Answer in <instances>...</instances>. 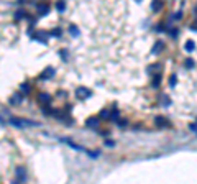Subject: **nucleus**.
<instances>
[{
	"label": "nucleus",
	"instance_id": "f257e3e1",
	"mask_svg": "<svg viewBox=\"0 0 197 184\" xmlns=\"http://www.w3.org/2000/svg\"><path fill=\"white\" fill-rule=\"evenodd\" d=\"M76 97L79 99V100H84V99L91 97V91H89L87 87H79L76 91Z\"/></svg>",
	"mask_w": 197,
	"mask_h": 184
},
{
	"label": "nucleus",
	"instance_id": "f03ea898",
	"mask_svg": "<svg viewBox=\"0 0 197 184\" xmlns=\"http://www.w3.org/2000/svg\"><path fill=\"white\" fill-rule=\"evenodd\" d=\"M10 122L15 125V127H25V125H33L36 127L38 123L36 122H31V120H18V118H10Z\"/></svg>",
	"mask_w": 197,
	"mask_h": 184
},
{
	"label": "nucleus",
	"instance_id": "7ed1b4c3",
	"mask_svg": "<svg viewBox=\"0 0 197 184\" xmlns=\"http://www.w3.org/2000/svg\"><path fill=\"white\" fill-rule=\"evenodd\" d=\"M21 100H23V95H21L20 92H16V94H13L10 99V104L12 105H18V104H21Z\"/></svg>",
	"mask_w": 197,
	"mask_h": 184
},
{
	"label": "nucleus",
	"instance_id": "20e7f679",
	"mask_svg": "<svg viewBox=\"0 0 197 184\" xmlns=\"http://www.w3.org/2000/svg\"><path fill=\"white\" fill-rule=\"evenodd\" d=\"M86 127H89V128H95V127H99V117H92V118H89L86 122Z\"/></svg>",
	"mask_w": 197,
	"mask_h": 184
},
{
	"label": "nucleus",
	"instance_id": "39448f33",
	"mask_svg": "<svg viewBox=\"0 0 197 184\" xmlns=\"http://www.w3.org/2000/svg\"><path fill=\"white\" fill-rule=\"evenodd\" d=\"M53 76H54V69H53V67H48V69L41 74V79H51Z\"/></svg>",
	"mask_w": 197,
	"mask_h": 184
},
{
	"label": "nucleus",
	"instance_id": "423d86ee",
	"mask_svg": "<svg viewBox=\"0 0 197 184\" xmlns=\"http://www.w3.org/2000/svg\"><path fill=\"white\" fill-rule=\"evenodd\" d=\"M163 48H164V45H163V41H158L156 45L153 46L151 53H153V54H159V53H161V49H163Z\"/></svg>",
	"mask_w": 197,
	"mask_h": 184
},
{
	"label": "nucleus",
	"instance_id": "0eeeda50",
	"mask_svg": "<svg viewBox=\"0 0 197 184\" xmlns=\"http://www.w3.org/2000/svg\"><path fill=\"white\" fill-rule=\"evenodd\" d=\"M38 12H40V15H46V13L49 12V7L41 3V5H38Z\"/></svg>",
	"mask_w": 197,
	"mask_h": 184
},
{
	"label": "nucleus",
	"instance_id": "6e6552de",
	"mask_svg": "<svg viewBox=\"0 0 197 184\" xmlns=\"http://www.w3.org/2000/svg\"><path fill=\"white\" fill-rule=\"evenodd\" d=\"M161 7H163L161 0H154V2H153V5H151V8L154 12H159V10H161Z\"/></svg>",
	"mask_w": 197,
	"mask_h": 184
},
{
	"label": "nucleus",
	"instance_id": "1a4fd4ad",
	"mask_svg": "<svg viewBox=\"0 0 197 184\" xmlns=\"http://www.w3.org/2000/svg\"><path fill=\"white\" fill-rule=\"evenodd\" d=\"M194 48H196V43H194V41L192 40H189V41H186V51H194Z\"/></svg>",
	"mask_w": 197,
	"mask_h": 184
},
{
	"label": "nucleus",
	"instance_id": "9d476101",
	"mask_svg": "<svg viewBox=\"0 0 197 184\" xmlns=\"http://www.w3.org/2000/svg\"><path fill=\"white\" fill-rule=\"evenodd\" d=\"M69 31H71V35H74V36H79V35H81V31H79V28H77L76 25H71V26H69Z\"/></svg>",
	"mask_w": 197,
	"mask_h": 184
},
{
	"label": "nucleus",
	"instance_id": "9b49d317",
	"mask_svg": "<svg viewBox=\"0 0 197 184\" xmlns=\"http://www.w3.org/2000/svg\"><path fill=\"white\" fill-rule=\"evenodd\" d=\"M16 176L20 178V181H25V171H23V168H18V169H16Z\"/></svg>",
	"mask_w": 197,
	"mask_h": 184
},
{
	"label": "nucleus",
	"instance_id": "f8f14e48",
	"mask_svg": "<svg viewBox=\"0 0 197 184\" xmlns=\"http://www.w3.org/2000/svg\"><path fill=\"white\" fill-rule=\"evenodd\" d=\"M154 122H156L158 127H164V125H166V120H164L163 117H156V120H154Z\"/></svg>",
	"mask_w": 197,
	"mask_h": 184
},
{
	"label": "nucleus",
	"instance_id": "ddd939ff",
	"mask_svg": "<svg viewBox=\"0 0 197 184\" xmlns=\"http://www.w3.org/2000/svg\"><path fill=\"white\" fill-rule=\"evenodd\" d=\"M56 8H58V10H59V12H64V8H66V3H64V2H62V0H59V2L56 3Z\"/></svg>",
	"mask_w": 197,
	"mask_h": 184
},
{
	"label": "nucleus",
	"instance_id": "4468645a",
	"mask_svg": "<svg viewBox=\"0 0 197 184\" xmlns=\"http://www.w3.org/2000/svg\"><path fill=\"white\" fill-rule=\"evenodd\" d=\"M21 91L25 92V94H28V92H30V84H28V82H23V84H21Z\"/></svg>",
	"mask_w": 197,
	"mask_h": 184
},
{
	"label": "nucleus",
	"instance_id": "2eb2a0df",
	"mask_svg": "<svg viewBox=\"0 0 197 184\" xmlns=\"http://www.w3.org/2000/svg\"><path fill=\"white\" fill-rule=\"evenodd\" d=\"M40 100L41 102H49V95L48 94H40Z\"/></svg>",
	"mask_w": 197,
	"mask_h": 184
},
{
	"label": "nucleus",
	"instance_id": "dca6fc26",
	"mask_svg": "<svg viewBox=\"0 0 197 184\" xmlns=\"http://www.w3.org/2000/svg\"><path fill=\"white\" fill-rule=\"evenodd\" d=\"M110 115H112V112H108V110H102V112H100L102 118H110Z\"/></svg>",
	"mask_w": 197,
	"mask_h": 184
},
{
	"label": "nucleus",
	"instance_id": "f3484780",
	"mask_svg": "<svg viewBox=\"0 0 197 184\" xmlns=\"http://www.w3.org/2000/svg\"><path fill=\"white\" fill-rule=\"evenodd\" d=\"M159 82H161V76H154V81H153V86L158 87L159 86Z\"/></svg>",
	"mask_w": 197,
	"mask_h": 184
},
{
	"label": "nucleus",
	"instance_id": "a211bd4d",
	"mask_svg": "<svg viewBox=\"0 0 197 184\" xmlns=\"http://www.w3.org/2000/svg\"><path fill=\"white\" fill-rule=\"evenodd\" d=\"M49 35H51V36H61V30H58V28H54V30L51 31Z\"/></svg>",
	"mask_w": 197,
	"mask_h": 184
},
{
	"label": "nucleus",
	"instance_id": "6ab92c4d",
	"mask_svg": "<svg viewBox=\"0 0 197 184\" xmlns=\"http://www.w3.org/2000/svg\"><path fill=\"white\" fill-rule=\"evenodd\" d=\"M169 86L171 87L176 86V76H171V79H169Z\"/></svg>",
	"mask_w": 197,
	"mask_h": 184
},
{
	"label": "nucleus",
	"instance_id": "aec40b11",
	"mask_svg": "<svg viewBox=\"0 0 197 184\" xmlns=\"http://www.w3.org/2000/svg\"><path fill=\"white\" fill-rule=\"evenodd\" d=\"M23 16H25V13H23V10H18V13H16V15H15V18H16V20H18V18H23Z\"/></svg>",
	"mask_w": 197,
	"mask_h": 184
},
{
	"label": "nucleus",
	"instance_id": "412c9836",
	"mask_svg": "<svg viewBox=\"0 0 197 184\" xmlns=\"http://www.w3.org/2000/svg\"><path fill=\"white\" fill-rule=\"evenodd\" d=\"M169 35H171L172 38H174V36H177V30H176V28H172V30L169 31Z\"/></svg>",
	"mask_w": 197,
	"mask_h": 184
},
{
	"label": "nucleus",
	"instance_id": "4be33fe9",
	"mask_svg": "<svg viewBox=\"0 0 197 184\" xmlns=\"http://www.w3.org/2000/svg\"><path fill=\"white\" fill-rule=\"evenodd\" d=\"M186 66H187V67H192V66H194V61H192V59H187V61H186Z\"/></svg>",
	"mask_w": 197,
	"mask_h": 184
},
{
	"label": "nucleus",
	"instance_id": "5701e85b",
	"mask_svg": "<svg viewBox=\"0 0 197 184\" xmlns=\"http://www.w3.org/2000/svg\"><path fill=\"white\" fill-rule=\"evenodd\" d=\"M61 56H62V59H67V53H66V49H61Z\"/></svg>",
	"mask_w": 197,
	"mask_h": 184
},
{
	"label": "nucleus",
	"instance_id": "b1692460",
	"mask_svg": "<svg viewBox=\"0 0 197 184\" xmlns=\"http://www.w3.org/2000/svg\"><path fill=\"white\" fill-rule=\"evenodd\" d=\"M189 128H191L192 132H197V123H192V125H189Z\"/></svg>",
	"mask_w": 197,
	"mask_h": 184
},
{
	"label": "nucleus",
	"instance_id": "393cba45",
	"mask_svg": "<svg viewBox=\"0 0 197 184\" xmlns=\"http://www.w3.org/2000/svg\"><path fill=\"white\" fill-rule=\"evenodd\" d=\"M105 145H107V146H113V145H115V143H113L112 140H107V141H105Z\"/></svg>",
	"mask_w": 197,
	"mask_h": 184
},
{
	"label": "nucleus",
	"instance_id": "a878e982",
	"mask_svg": "<svg viewBox=\"0 0 197 184\" xmlns=\"http://www.w3.org/2000/svg\"><path fill=\"white\" fill-rule=\"evenodd\" d=\"M158 69H159V66H158V64H156V66H151V67H150V71H158Z\"/></svg>",
	"mask_w": 197,
	"mask_h": 184
},
{
	"label": "nucleus",
	"instance_id": "bb28decb",
	"mask_svg": "<svg viewBox=\"0 0 197 184\" xmlns=\"http://www.w3.org/2000/svg\"><path fill=\"white\" fill-rule=\"evenodd\" d=\"M137 2H141V0H137Z\"/></svg>",
	"mask_w": 197,
	"mask_h": 184
}]
</instances>
